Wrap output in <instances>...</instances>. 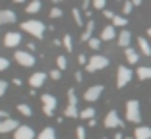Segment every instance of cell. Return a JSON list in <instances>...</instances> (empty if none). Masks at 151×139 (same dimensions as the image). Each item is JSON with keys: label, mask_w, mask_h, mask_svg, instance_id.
Instances as JSON below:
<instances>
[{"label": "cell", "mask_w": 151, "mask_h": 139, "mask_svg": "<svg viewBox=\"0 0 151 139\" xmlns=\"http://www.w3.org/2000/svg\"><path fill=\"white\" fill-rule=\"evenodd\" d=\"M22 29L27 31L31 37H35V39H43L45 37V23L39 21V19H27V21H23Z\"/></svg>", "instance_id": "6da1fadb"}, {"label": "cell", "mask_w": 151, "mask_h": 139, "mask_svg": "<svg viewBox=\"0 0 151 139\" xmlns=\"http://www.w3.org/2000/svg\"><path fill=\"white\" fill-rule=\"evenodd\" d=\"M126 120L132 122V124L142 122V110H139V103L136 99H130L126 103Z\"/></svg>", "instance_id": "7a4b0ae2"}, {"label": "cell", "mask_w": 151, "mask_h": 139, "mask_svg": "<svg viewBox=\"0 0 151 139\" xmlns=\"http://www.w3.org/2000/svg\"><path fill=\"white\" fill-rule=\"evenodd\" d=\"M64 116L66 118H80V110H78V95L74 89H68V104L64 108Z\"/></svg>", "instance_id": "3957f363"}, {"label": "cell", "mask_w": 151, "mask_h": 139, "mask_svg": "<svg viewBox=\"0 0 151 139\" xmlns=\"http://www.w3.org/2000/svg\"><path fill=\"white\" fill-rule=\"evenodd\" d=\"M107 66H109V58H107V56L95 54V56H91V58L87 60V66H85V70H87L89 73H95V72H99V70H105Z\"/></svg>", "instance_id": "277c9868"}, {"label": "cell", "mask_w": 151, "mask_h": 139, "mask_svg": "<svg viewBox=\"0 0 151 139\" xmlns=\"http://www.w3.org/2000/svg\"><path fill=\"white\" fill-rule=\"evenodd\" d=\"M132 70H130L128 66H118V70H116V87L118 89H122V87H126L132 81Z\"/></svg>", "instance_id": "5b68a950"}, {"label": "cell", "mask_w": 151, "mask_h": 139, "mask_svg": "<svg viewBox=\"0 0 151 139\" xmlns=\"http://www.w3.org/2000/svg\"><path fill=\"white\" fill-rule=\"evenodd\" d=\"M14 58H16V62H18L19 66H23V68H31L33 64H35V56H33L29 50H16Z\"/></svg>", "instance_id": "8992f818"}, {"label": "cell", "mask_w": 151, "mask_h": 139, "mask_svg": "<svg viewBox=\"0 0 151 139\" xmlns=\"http://www.w3.org/2000/svg\"><path fill=\"white\" fill-rule=\"evenodd\" d=\"M41 103H43V112L47 114V116H54V108H56V104H58L56 97L45 93L43 97H41Z\"/></svg>", "instance_id": "52a82bcc"}, {"label": "cell", "mask_w": 151, "mask_h": 139, "mask_svg": "<svg viewBox=\"0 0 151 139\" xmlns=\"http://www.w3.org/2000/svg\"><path fill=\"white\" fill-rule=\"evenodd\" d=\"M105 128H109V130H112V128H124V122L120 120L116 110H111V112L105 116Z\"/></svg>", "instance_id": "ba28073f"}, {"label": "cell", "mask_w": 151, "mask_h": 139, "mask_svg": "<svg viewBox=\"0 0 151 139\" xmlns=\"http://www.w3.org/2000/svg\"><path fill=\"white\" fill-rule=\"evenodd\" d=\"M19 43H22V35L18 31H8L4 35V46H8V48H16V46H19Z\"/></svg>", "instance_id": "9c48e42d"}, {"label": "cell", "mask_w": 151, "mask_h": 139, "mask_svg": "<svg viewBox=\"0 0 151 139\" xmlns=\"http://www.w3.org/2000/svg\"><path fill=\"white\" fill-rule=\"evenodd\" d=\"M103 91H105V87H103V85H93V87H89V89L83 93V99L87 101V103H95V101L101 97Z\"/></svg>", "instance_id": "30bf717a"}, {"label": "cell", "mask_w": 151, "mask_h": 139, "mask_svg": "<svg viewBox=\"0 0 151 139\" xmlns=\"http://www.w3.org/2000/svg\"><path fill=\"white\" fill-rule=\"evenodd\" d=\"M14 139H35V133L29 126H19L14 131Z\"/></svg>", "instance_id": "8fae6325"}, {"label": "cell", "mask_w": 151, "mask_h": 139, "mask_svg": "<svg viewBox=\"0 0 151 139\" xmlns=\"http://www.w3.org/2000/svg\"><path fill=\"white\" fill-rule=\"evenodd\" d=\"M19 128L18 120H14V118H6L4 122H0V133H8V131H16Z\"/></svg>", "instance_id": "7c38bea8"}, {"label": "cell", "mask_w": 151, "mask_h": 139, "mask_svg": "<svg viewBox=\"0 0 151 139\" xmlns=\"http://www.w3.org/2000/svg\"><path fill=\"white\" fill-rule=\"evenodd\" d=\"M16 12L12 10H0V25H10V23H16Z\"/></svg>", "instance_id": "4fadbf2b"}, {"label": "cell", "mask_w": 151, "mask_h": 139, "mask_svg": "<svg viewBox=\"0 0 151 139\" xmlns=\"http://www.w3.org/2000/svg\"><path fill=\"white\" fill-rule=\"evenodd\" d=\"M47 81V73H43V72H35L31 77H29V85L33 87V89H37V87H41Z\"/></svg>", "instance_id": "5bb4252c"}, {"label": "cell", "mask_w": 151, "mask_h": 139, "mask_svg": "<svg viewBox=\"0 0 151 139\" xmlns=\"http://www.w3.org/2000/svg\"><path fill=\"white\" fill-rule=\"evenodd\" d=\"M134 137H136V139H151V128L138 126L136 131H134Z\"/></svg>", "instance_id": "9a60e30c"}, {"label": "cell", "mask_w": 151, "mask_h": 139, "mask_svg": "<svg viewBox=\"0 0 151 139\" xmlns=\"http://www.w3.org/2000/svg\"><path fill=\"white\" fill-rule=\"evenodd\" d=\"M93 29H95V21H93V19H89V21L85 23L83 33H81V43H87V41L91 39V35H93Z\"/></svg>", "instance_id": "2e32d148"}, {"label": "cell", "mask_w": 151, "mask_h": 139, "mask_svg": "<svg viewBox=\"0 0 151 139\" xmlns=\"http://www.w3.org/2000/svg\"><path fill=\"white\" fill-rule=\"evenodd\" d=\"M114 37H116V29H114V25L103 27V31H101V41H112Z\"/></svg>", "instance_id": "e0dca14e"}, {"label": "cell", "mask_w": 151, "mask_h": 139, "mask_svg": "<svg viewBox=\"0 0 151 139\" xmlns=\"http://www.w3.org/2000/svg\"><path fill=\"white\" fill-rule=\"evenodd\" d=\"M130 43H132V33H130V31H120V35H118V46L128 48Z\"/></svg>", "instance_id": "ac0fdd59"}, {"label": "cell", "mask_w": 151, "mask_h": 139, "mask_svg": "<svg viewBox=\"0 0 151 139\" xmlns=\"http://www.w3.org/2000/svg\"><path fill=\"white\" fill-rule=\"evenodd\" d=\"M136 76H138V79H142V81L151 79V68L149 66H139L138 70H136Z\"/></svg>", "instance_id": "d6986e66"}, {"label": "cell", "mask_w": 151, "mask_h": 139, "mask_svg": "<svg viewBox=\"0 0 151 139\" xmlns=\"http://www.w3.org/2000/svg\"><path fill=\"white\" fill-rule=\"evenodd\" d=\"M124 56H126V60H128V64H138L139 62V54L136 52L132 46H128V48L124 50Z\"/></svg>", "instance_id": "ffe728a7"}, {"label": "cell", "mask_w": 151, "mask_h": 139, "mask_svg": "<svg viewBox=\"0 0 151 139\" xmlns=\"http://www.w3.org/2000/svg\"><path fill=\"white\" fill-rule=\"evenodd\" d=\"M138 46L145 56H151V45H149V41H147L145 37H138Z\"/></svg>", "instance_id": "44dd1931"}, {"label": "cell", "mask_w": 151, "mask_h": 139, "mask_svg": "<svg viewBox=\"0 0 151 139\" xmlns=\"http://www.w3.org/2000/svg\"><path fill=\"white\" fill-rule=\"evenodd\" d=\"M39 10H41V0H31V2L27 4L25 12H27V14H37Z\"/></svg>", "instance_id": "7402d4cb"}, {"label": "cell", "mask_w": 151, "mask_h": 139, "mask_svg": "<svg viewBox=\"0 0 151 139\" xmlns=\"http://www.w3.org/2000/svg\"><path fill=\"white\" fill-rule=\"evenodd\" d=\"M37 139H56V133H54L52 128H45V130L39 133V137H37Z\"/></svg>", "instance_id": "603a6c76"}, {"label": "cell", "mask_w": 151, "mask_h": 139, "mask_svg": "<svg viewBox=\"0 0 151 139\" xmlns=\"http://www.w3.org/2000/svg\"><path fill=\"white\" fill-rule=\"evenodd\" d=\"M80 118H81V120H93V118H95V108H91V106L83 108V110L80 112Z\"/></svg>", "instance_id": "cb8c5ba5"}, {"label": "cell", "mask_w": 151, "mask_h": 139, "mask_svg": "<svg viewBox=\"0 0 151 139\" xmlns=\"http://www.w3.org/2000/svg\"><path fill=\"white\" fill-rule=\"evenodd\" d=\"M18 112L29 118V116L33 114V110H31V106H29V104H25V103H19V104H18Z\"/></svg>", "instance_id": "d4e9b609"}, {"label": "cell", "mask_w": 151, "mask_h": 139, "mask_svg": "<svg viewBox=\"0 0 151 139\" xmlns=\"http://www.w3.org/2000/svg\"><path fill=\"white\" fill-rule=\"evenodd\" d=\"M126 23H128V19L122 18V16H114L112 18V25L114 27H126Z\"/></svg>", "instance_id": "484cf974"}, {"label": "cell", "mask_w": 151, "mask_h": 139, "mask_svg": "<svg viewBox=\"0 0 151 139\" xmlns=\"http://www.w3.org/2000/svg\"><path fill=\"white\" fill-rule=\"evenodd\" d=\"M72 16H74L76 25H80V27H81V23H83V19H81V12H80L78 8H74V10H72Z\"/></svg>", "instance_id": "4316f807"}, {"label": "cell", "mask_w": 151, "mask_h": 139, "mask_svg": "<svg viewBox=\"0 0 151 139\" xmlns=\"http://www.w3.org/2000/svg\"><path fill=\"white\" fill-rule=\"evenodd\" d=\"M87 45H89V48L97 50V48H101V39H95V37H91V39L87 41Z\"/></svg>", "instance_id": "83f0119b"}, {"label": "cell", "mask_w": 151, "mask_h": 139, "mask_svg": "<svg viewBox=\"0 0 151 139\" xmlns=\"http://www.w3.org/2000/svg\"><path fill=\"white\" fill-rule=\"evenodd\" d=\"M56 66H58V70H60V72H62V70H66V68H68L66 56H58V58H56Z\"/></svg>", "instance_id": "f1b7e54d"}, {"label": "cell", "mask_w": 151, "mask_h": 139, "mask_svg": "<svg viewBox=\"0 0 151 139\" xmlns=\"http://www.w3.org/2000/svg\"><path fill=\"white\" fill-rule=\"evenodd\" d=\"M62 45L66 46V50H68V52H72V50H74V46H72V37H70V35H64Z\"/></svg>", "instance_id": "f546056e"}, {"label": "cell", "mask_w": 151, "mask_h": 139, "mask_svg": "<svg viewBox=\"0 0 151 139\" xmlns=\"http://www.w3.org/2000/svg\"><path fill=\"white\" fill-rule=\"evenodd\" d=\"M132 8H134L132 0H126V2H124V6H122V12H124V16H128V14L132 12Z\"/></svg>", "instance_id": "4dcf8cb0"}, {"label": "cell", "mask_w": 151, "mask_h": 139, "mask_svg": "<svg viewBox=\"0 0 151 139\" xmlns=\"http://www.w3.org/2000/svg\"><path fill=\"white\" fill-rule=\"evenodd\" d=\"M10 68V62L8 58H4V56H0V72H4V70H8Z\"/></svg>", "instance_id": "1f68e13d"}, {"label": "cell", "mask_w": 151, "mask_h": 139, "mask_svg": "<svg viewBox=\"0 0 151 139\" xmlns=\"http://www.w3.org/2000/svg\"><path fill=\"white\" fill-rule=\"evenodd\" d=\"M105 4H107V0H93V8L95 10H105Z\"/></svg>", "instance_id": "d6a6232c"}, {"label": "cell", "mask_w": 151, "mask_h": 139, "mask_svg": "<svg viewBox=\"0 0 151 139\" xmlns=\"http://www.w3.org/2000/svg\"><path fill=\"white\" fill-rule=\"evenodd\" d=\"M6 91H8V83H6L4 79H0V97H4Z\"/></svg>", "instance_id": "836d02e7"}, {"label": "cell", "mask_w": 151, "mask_h": 139, "mask_svg": "<svg viewBox=\"0 0 151 139\" xmlns=\"http://www.w3.org/2000/svg\"><path fill=\"white\" fill-rule=\"evenodd\" d=\"M49 16H50V18H60V16H62V10H60V8H52Z\"/></svg>", "instance_id": "e575fe53"}, {"label": "cell", "mask_w": 151, "mask_h": 139, "mask_svg": "<svg viewBox=\"0 0 151 139\" xmlns=\"http://www.w3.org/2000/svg\"><path fill=\"white\" fill-rule=\"evenodd\" d=\"M76 135H78V139H85V130L80 126L78 130H76Z\"/></svg>", "instance_id": "d590c367"}, {"label": "cell", "mask_w": 151, "mask_h": 139, "mask_svg": "<svg viewBox=\"0 0 151 139\" xmlns=\"http://www.w3.org/2000/svg\"><path fill=\"white\" fill-rule=\"evenodd\" d=\"M50 79H54V81L60 79V70H52V72H50Z\"/></svg>", "instance_id": "8d00e7d4"}, {"label": "cell", "mask_w": 151, "mask_h": 139, "mask_svg": "<svg viewBox=\"0 0 151 139\" xmlns=\"http://www.w3.org/2000/svg\"><path fill=\"white\" fill-rule=\"evenodd\" d=\"M87 56H85V54H80V56H78V62H80V64H83V66H87Z\"/></svg>", "instance_id": "74e56055"}, {"label": "cell", "mask_w": 151, "mask_h": 139, "mask_svg": "<svg viewBox=\"0 0 151 139\" xmlns=\"http://www.w3.org/2000/svg\"><path fill=\"white\" fill-rule=\"evenodd\" d=\"M114 16H116V14H112L111 10H105V18H107V19H112Z\"/></svg>", "instance_id": "f35d334b"}, {"label": "cell", "mask_w": 151, "mask_h": 139, "mask_svg": "<svg viewBox=\"0 0 151 139\" xmlns=\"http://www.w3.org/2000/svg\"><path fill=\"white\" fill-rule=\"evenodd\" d=\"M89 4H93V0H83V4H81V8H83V10H87V8H89Z\"/></svg>", "instance_id": "ab89813d"}, {"label": "cell", "mask_w": 151, "mask_h": 139, "mask_svg": "<svg viewBox=\"0 0 151 139\" xmlns=\"http://www.w3.org/2000/svg\"><path fill=\"white\" fill-rule=\"evenodd\" d=\"M6 118H10V116H8V112H4V110H0V122H4Z\"/></svg>", "instance_id": "60d3db41"}, {"label": "cell", "mask_w": 151, "mask_h": 139, "mask_svg": "<svg viewBox=\"0 0 151 139\" xmlns=\"http://www.w3.org/2000/svg\"><path fill=\"white\" fill-rule=\"evenodd\" d=\"M74 77H76V81H78V83L83 79V77H81V72H76V76H74Z\"/></svg>", "instance_id": "b9f144b4"}, {"label": "cell", "mask_w": 151, "mask_h": 139, "mask_svg": "<svg viewBox=\"0 0 151 139\" xmlns=\"http://www.w3.org/2000/svg\"><path fill=\"white\" fill-rule=\"evenodd\" d=\"M112 139H124V135L120 133V131H116V133H114V137H112Z\"/></svg>", "instance_id": "7bdbcfd3"}, {"label": "cell", "mask_w": 151, "mask_h": 139, "mask_svg": "<svg viewBox=\"0 0 151 139\" xmlns=\"http://www.w3.org/2000/svg\"><path fill=\"white\" fill-rule=\"evenodd\" d=\"M27 50H29V52H33V50H35V45H33V43H29V45H27Z\"/></svg>", "instance_id": "ee69618b"}, {"label": "cell", "mask_w": 151, "mask_h": 139, "mask_svg": "<svg viewBox=\"0 0 151 139\" xmlns=\"http://www.w3.org/2000/svg\"><path fill=\"white\" fill-rule=\"evenodd\" d=\"M14 85H18V87H22V79H18V77H16V79H14Z\"/></svg>", "instance_id": "f6af8a7d"}, {"label": "cell", "mask_w": 151, "mask_h": 139, "mask_svg": "<svg viewBox=\"0 0 151 139\" xmlns=\"http://www.w3.org/2000/svg\"><path fill=\"white\" fill-rule=\"evenodd\" d=\"M142 2H143V0H132V4H134V6H139Z\"/></svg>", "instance_id": "bcb514c9"}, {"label": "cell", "mask_w": 151, "mask_h": 139, "mask_svg": "<svg viewBox=\"0 0 151 139\" xmlns=\"http://www.w3.org/2000/svg\"><path fill=\"white\" fill-rule=\"evenodd\" d=\"M14 2H16V4H22V2H25V0H14Z\"/></svg>", "instance_id": "7dc6e473"}, {"label": "cell", "mask_w": 151, "mask_h": 139, "mask_svg": "<svg viewBox=\"0 0 151 139\" xmlns=\"http://www.w3.org/2000/svg\"><path fill=\"white\" fill-rule=\"evenodd\" d=\"M147 35H149V39H151V27H149V29H147Z\"/></svg>", "instance_id": "c3c4849f"}, {"label": "cell", "mask_w": 151, "mask_h": 139, "mask_svg": "<svg viewBox=\"0 0 151 139\" xmlns=\"http://www.w3.org/2000/svg\"><path fill=\"white\" fill-rule=\"evenodd\" d=\"M124 139H136V137H124Z\"/></svg>", "instance_id": "681fc988"}, {"label": "cell", "mask_w": 151, "mask_h": 139, "mask_svg": "<svg viewBox=\"0 0 151 139\" xmlns=\"http://www.w3.org/2000/svg\"><path fill=\"white\" fill-rule=\"evenodd\" d=\"M52 2H60V0H52Z\"/></svg>", "instance_id": "f907efd6"}, {"label": "cell", "mask_w": 151, "mask_h": 139, "mask_svg": "<svg viewBox=\"0 0 151 139\" xmlns=\"http://www.w3.org/2000/svg\"><path fill=\"white\" fill-rule=\"evenodd\" d=\"M103 139H109V137H103Z\"/></svg>", "instance_id": "816d5d0a"}]
</instances>
